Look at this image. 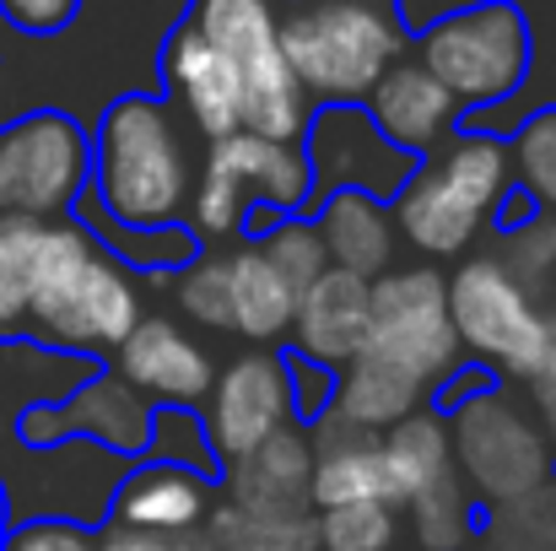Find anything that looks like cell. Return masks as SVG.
<instances>
[{
	"label": "cell",
	"mask_w": 556,
	"mask_h": 551,
	"mask_svg": "<svg viewBox=\"0 0 556 551\" xmlns=\"http://www.w3.org/2000/svg\"><path fill=\"white\" fill-rule=\"evenodd\" d=\"M27 320L65 352H119L141 325L136 281L109 260V249L81 222H43L33 254Z\"/></svg>",
	"instance_id": "6da1fadb"
},
{
	"label": "cell",
	"mask_w": 556,
	"mask_h": 551,
	"mask_svg": "<svg viewBox=\"0 0 556 551\" xmlns=\"http://www.w3.org/2000/svg\"><path fill=\"white\" fill-rule=\"evenodd\" d=\"M92 200L119 227H174L189 205V147L168 103L130 92L119 98L92 147Z\"/></svg>",
	"instance_id": "7a4b0ae2"
},
{
	"label": "cell",
	"mask_w": 556,
	"mask_h": 551,
	"mask_svg": "<svg viewBox=\"0 0 556 551\" xmlns=\"http://www.w3.org/2000/svg\"><path fill=\"white\" fill-rule=\"evenodd\" d=\"M281 54L303 92L357 103L405 54L394 0H292L281 11Z\"/></svg>",
	"instance_id": "3957f363"
},
{
	"label": "cell",
	"mask_w": 556,
	"mask_h": 551,
	"mask_svg": "<svg viewBox=\"0 0 556 551\" xmlns=\"http://www.w3.org/2000/svg\"><path fill=\"white\" fill-rule=\"evenodd\" d=\"M189 27L232 65L243 92V130L265 141H292L308 130V92L281 54L276 0H194Z\"/></svg>",
	"instance_id": "277c9868"
},
{
	"label": "cell",
	"mask_w": 556,
	"mask_h": 551,
	"mask_svg": "<svg viewBox=\"0 0 556 551\" xmlns=\"http://www.w3.org/2000/svg\"><path fill=\"white\" fill-rule=\"evenodd\" d=\"M514 184V163L492 136L448 141L421 174L400 184L394 227L421 254H465Z\"/></svg>",
	"instance_id": "5b68a950"
},
{
	"label": "cell",
	"mask_w": 556,
	"mask_h": 551,
	"mask_svg": "<svg viewBox=\"0 0 556 551\" xmlns=\"http://www.w3.org/2000/svg\"><path fill=\"white\" fill-rule=\"evenodd\" d=\"M416 65L427 76H438L459 109H481V103L519 92V82L530 71V27H525L519 5L486 0V5L432 22L421 33Z\"/></svg>",
	"instance_id": "8992f818"
},
{
	"label": "cell",
	"mask_w": 556,
	"mask_h": 551,
	"mask_svg": "<svg viewBox=\"0 0 556 551\" xmlns=\"http://www.w3.org/2000/svg\"><path fill=\"white\" fill-rule=\"evenodd\" d=\"M448 325L454 341L486 363L530 378L556 347V309L535 303L492 254H476L448 281Z\"/></svg>",
	"instance_id": "52a82bcc"
},
{
	"label": "cell",
	"mask_w": 556,
	"mask_h": 551,
	"mask_svg": "<svg viewBox=\"0 0 556 551\" xmlns=\"http://www.w3.org/2000/svg\"><path fill=\"white\" fill-rule=\"evenodd\" d=\"M357 358L394 367V373L416 378L421 389L454 367L459 341H454V325H448V281L432 265L383 271L372 281L368 341H363Z\"/></svg>",
	"instance_id": "ba28073f"
},
{
	"label": "cell",
	"mask_w": 556,
	"mask_h": 551,
	"mask_svg": "<svg viewBox=\"0 0 556 551\" xmlns=\"http://www.w3.org/2000/svg\"><path fill=\"white\" fill-rule=\"evenodd\" d=\"M314 195V174H308V158L303 147L292 141H265V136H227V141H211V158H205V179L194 189V238H227L243 227L249 205L254 200H270L281 211H298L303 200Z\"/></svg>",
	"instance_id": "9c48e42d"
},
{
	"label": "cell",
	"mask_w": 556,
	"mask_h": 551,
	"mask_svg": "<svg viewBox=\"0 0 556 551\" xmlns=\"http://www.w3.org/2000/svg\"><path fill=\"white\" fill-rule=\"evenodd\" d=\"M448 449H454L465 481L497 509L535 492L552 471V443L503 389H476L459 400V411L448 422Z\"/></svg>",
	"instance_id": "30bf717a"
},
{
	"label": "cell",
	"mask_w": 556,
	"mask_h": 551,
	"mask_svg": "<svg viewBox=\"0 0 556 551\" xmlns=\"http://www.w3.org/2000/svg\"><path fill=\"white\" fill-rule=\"evenodd\" d=\"M92 174V147L65 114H27L0 130V216L54 222L81 200Z\"/></svg>",
	"instance_id": "8fae6325"
},
{
	"label": "cell",
	"mask_w": 556,
	"mask_h": 551,
	"mask_svg": "<svg viewBox=\"0 0 556 551\" xmlns=\"http://www.w3.org/2000/svg\"><path fill=\"white\" fill-rule=\"evenodd\" d=\"M11 433L27 449H60L65 438H87L92 449H109L119 460V454H141L147 449L152 400L141 389H130L119 373H98V378H81L76 395L22 411Z\"/></svg>",
	"instance_id": "7c38bea8"
},
{
	"label": "cell",
	"mask_w": 556,
	"mask_h": 551,
	"mask_svg": "<svg viewBox=\"0 0 556 551\" xmlns=\"http://www.w3.org/2000/svg\"><path fill=\"white\" fill-rule=\"evenodd\" d=\"M211 416H205V438L216 465H238L249 460L260 443H270L287 416H292V378L287 363L270 352H249L238 363H227L222 378H211Z\"/></svg>",
	"instance_id": "4fadbf2b"
},
{
	"label": "cell",
	"mask_w": 556,
	"mask_h": 551,
	"mask_svg": "<svg viewBox=\"0 0 556 551\" xmlns=\"http://www.w3.org/2000/svg\"><path fill=\"white\" fill-rule=\"evenodd\" d=\"M308 174H314V195H341V189H357L368 200L383 195H400V184L410 179V158L394 152L378 130H372L368 109H352V103H336L314 120L308 130Z\"/></svg>",
	"instance_id": "5bb4252c"
},
{
	"label": "cell",
	"mask_w": 556,
	"mask_h": 551,
	"mask_svg": "<svg viewBox=\"0 0 556 551\" xmlns=\"http://www.w3.org/2000/svg\"><path fill=\"white\" fill-rule=\"evenodd\" d=\"M119 378L157 405H200L211 395V358L174 320H141L119 341Z\"/></svg>",
	"instance_id": "9a60e30c"
},
{
	"label": "cell",
	"mask_w": 556,
	"mask_h": 551,
	"mask_svg": "<svg viewBox=\"0 0 556 551\" xmlns=\"http://www.w3.org/2000/svg\"><path fill=\"white\" fill-rule=\"evenodd\" d=\"M308 481H314V443L303 433L281 427L249 460L227 465V509L265 514V519H308V509H314Z\"/></svg>",
	"instance_id": "2e32d148"
},
{
	"label": "cell",
	"mask_w": 556,
	"mask_h": 551,
	"mask_svg": "<svg viewBox=\"0 0 556 551\" xmlns=\"http://www.w3.org/2000/svg\"><path fill=\"white\" fill-rule=\"evenodd\" d=\"M368 309H372V281L330 265L292 309V330H298L303 363L319 367L357 363V352L368 341Z\"/></svg>",
	"instance_id": "e0dca14e"
},
{
	"label": "cell",
	"mask_w": 556,
	"mask_h": 551,
	"mask_svg": "<svg viewBox=\"0 0 556 551\" xmlns=\"http://www.w3.org/2000/svg\"><path fill=\"white\" fill-rule=\"evenodd\" d=\"M454 114H459V103L448 98V87H443L438 76H427L416 60H394V65L378 76V87L368 92L372 130H378L394 152H405V158L432 152V147L448 136Z\"/></svg>",
	"instance_id": "ac0fdd59"
},
{
	"label": "cell",
	"mask_w": 556,
	"mask_h": 551,
	"mask_svg": "<svg viewBox=\"0 0 556 551\" xmlns=\"http://www.w3.org/2000/svg\"><path fill=\"white\" fill-rule=\"evenodd\" d=\"M163 71H168V87L179 92L185 114L211 136V141H227V136L243 130V92H238V76H232V65H227L189 22L168 38Z\"/></svg>",
	"instance_id": "d6986e66"
},
{
	"label": "cell",
	"mask_w": 556,
	"mask_h": 551,
	"mask_svg": "<svg viewBox=\"0 0 556 551\" xmlns=\"http://www.w3.org/2000/svg\"><path fill=\"white\" fill-rule=\"evenodd\" d=\"M114 514L125 530H147V536H189L194 525H205L211 514V492L200 476L174 471V465H141L119 481L114 492Z\"/></svg>",
	"instance_id": "ffe728a7"
},
{
	"label": "cell",
	"mask_w": 556,
	"mask_h": 551,
	"mask_svg": "<svg viewBox=\"0 0 556 551\" xmlns=\"http://www.w3.org/2000/svg\"><path fill=\"white\" fill-rule=\"evenodd\" d=\"M319 243H325V260L336 271H352V276H383L389 260H394V222L389 211L357 195V189H341V195H325L319 200V222H314Z\"/></svg>",
	"instance_id": "44dd1931"
},
{
	"label": "cell",
	"mask_w": 556,
	"mask_h": 551,
	"mask_svg": "<svg viewBox=\"0 0 556 551\" xmlns=\"http://www.w3.org/2000/svg\"><path fill=\"white\" fill-rule=\"evenodd\" d=\"M292 287L270 271V260L254 249L227 254V330H238L243 341H276L292 325Z\"/></svg>",
	"instance_id": "7402d4cb"
},
{
	"label": "cell",
	"mask_w": 556,
	"mask_h": 551,
	"mask_svg": "<svg viewBox=\"0 0 556 551\" xmlns=\"http://www.w3.org/2000/svg\"><path fill=\"white\" fill-rule=\"evenodd\" d=\"M378 454H383V471L394 481V503H410L427 487H438L443 476H454L448 422L438 411H410L405 422H394L378 438Z\"/></svg>",
	"instance_id": "603a6c76"
},
{
	"label": "cell",
	"mask_w": 556,
	"mask_h": 551,
	"mask_svg": "<svg viewBox=\"0 0 556 551\" xmlns=\"http://www.w3.org/2000/svg\"><path fill=\"white\" fill-rule=\"evenodd\" d=\"M421 384L416 378H405V373H394V367L372 363V358H357V363H346V378L336 384V395H330V411L341 416V422H352L357 433H389L394 422H405L410 411H421Z\"/></svg>",
	"instance_id": "cb8c5ba5"
},
{
	"label": "cell",
	"mask_w": 556,
	"mask_h": 551,
	"mask_svg": "<svg viewBox=\"0 0 556 551\" xmlns=\"http://www.w3.org/2000/svg\"><path fill=\"white\" fill-rule=\"evenodd\" d=\"M308 498H314V509H341V503H383V509H394V481L383 471L378 438H352V443L319 449Z\"/></svg>",
	"instance_id": "d4e9b609"
},
{
	"label": "cell",
	"mask_w": 556,
	"mask_h": 551,
	"mask_svg": "<svg viewBox=\"0 0 556 551\" xmlns=\"http://www.w3.org/2000/svg\"><path fill=\"white\" fill-rule=\"evenodd\" d=\"M535 303L552 309V287H556V216L552 211H535L525 227L508 233V243L492 254Z\"/></svg>",
	"instance_id": "484cf974"
},
{
	"label": "cell",
	"mask_w": 556,
	"mask_h": 551,
	"mask_svg": "<svg viewBox=\"0 0 556 551\" xmlns=\"http://www.w3.org/2000/svg\"><path fill=\"white\" fill-rule=\"evenodd\" d=\"M81 227H98L109 243H114V254H125V260H136V265H189L194 260V233L189 227H119L114 216H103V205L87 195L81 200Z\"/></svg>",
	"instance_id": "4316f807"
},
{
	"label": "cell",
	"mask_w": 556,
	"mask_h": 551,
	"mask_svg": "<svg viewBox=\"0 0 556 551\" xmlns=\"http://www.w3.org/2000/svg\"><path fill=\"white\" fill-rule=\"evenodd\" d=\"M38 233H43V222L0 216V330H11V325H22V320H27Z\"/></svg>",
	"instance_id": "83f0119b"
},
{
	"label": "cell",
	"mask_w": 556,
	"mask_h": 551,
	"mask_svg": "<svg viewBox=\"0 0 556 551\" xmlns=\"http://www.w3.org/2000/svg\"><path fill=\"white\" fill-rule=\"evenodd\" d=\"M400 536L394 509L383 503H341L314 514V547L325 551H389Z\"/></svg>",
	"instance_id": "f1b7e54d"
},
{
	"label": "cell",
	"mask_w": 556,
	"mask_h": 551,
	"mask_svg": "<svg viewBox=\"0 0 556 551\" xmlns=\"http://www.w3.org/2000/svg\"><path fill=\"white\" fill-rule=\"evenodd\" d=\"M410 530H416L421 551H459L470 541V498L459 492L454 476H443L438 487L410 498Z\"/></svg>",
	"instance_id": "f546056e"
},
{
	"label": "cell",
	"mask_w": 556,
	"mask_h": 551,
	"mask_svg": "<svg viewBox=\"0 0 556 551\" xmlns=\"http://www.w3.org/2000/svg\"><path fill=\"white\" fill-rule=\"evenodd\" d=\"M492 547L508 551H556V481L503 503L492 514Z\"/></svg>",
	"instance_id": "4dcf8cb0"
},
{
	"label": "cell",
	"mask_w": 556,
	"mask_h": 551,
	"mask_svg": "<svg viewBox=\"0 0 556 551\" xmlns=\"http://www.w3.org/2000/svg\"><path fill=\"white\" fill-rule=\"evenodd\" d=\"M147 449L157 454V465H174V471H216V454H211V438H205V422H194L185 405H157L152 411V433H147Z\"/></svg>",
	"instance_id": "1f68e13d"
},
{
	"label": "cell",
	"mask_w": 556,
	"mask_h": 551,
	"mask_svg": "<svg viewBox=\"0 0 556 551\" xmlns=\"http://www.w3.org/2000/svg\"><path fill=\"white\" fill-rule=\"evenodd\" d=\"M260 254H265V260H270V271L292 287V298H303V292L330 271L325 243H319V233H314L308 222H281V227L260 243Z\"/></svg>",
	"instance_id": "d6a6232c"
},
{
	"label": "cell",
	"mask_w": 556,
	"mask_h": 551,
	"mask_svg": "<svg viewBox=\"0 0 556 551\" xmlns=\"http://www.w3.org/2000/svg\"><path fill=\"white\" fill-rule=\"evenodd\" d=\"M508 163H514L519 184L556 216V114H535V120L519 130Z\"/></svg>",
	"instance_id": "836d02e7"
},
{
	"label": "cell",
	"mask_w": 556,
	"mask_h": 551,
	"mask_svg": "<svg viewBox=\"0 0 556 551\" xmlns=\"http://www.w3.org/2000/svg\"><path fill=\"white\" fill-rule=\"evenodd\" d=\"M179 309L194 325L227 330V254L222 260H189L179 276Z\"/></svg>",
	"instance_id": "e575fe53"
},
{
	"label": "cell",
	"mask_w": 556,
	"mask_h": 551,
	"mask_svg": "<svg viewBox=\"0 0 556 551\" xmlns=\"http://www.w3.org/2000/svg\"><path fill=\"white\" fill-rule=\"evenodd\" d=\"M0 551H98V541L65 519H22L11 536H0Z\"/></svg>",
	"instance_id": "d590c367"
},
{
	"label": "cell",
	"mask_w": 556,
	"mask_h": 551,
	"mask_svg": "<svg viewBox=\"0 0 556 551\" xmlns=\"http://www.w3.org/2000/svg\"><path fill=\"white\" fill-rule=\"evenodd\" d=\"M81 0H0V16L22 33H60Z\"/></svg>",
	"instance_id": "8d00e7d4"
},
{
	"label": "cell",
	"mask_w": 556,
	"mask_h": 551,
	"mask_svg": "<svg viewBox=\"0 0 556 551\" xmlns=\"http://www.w3.org/2000/svg\"><path fill=\"white\" fill-rule=\"evenodd\" d=\"M287 378H298L292 384V405L298 411H308V416H319L325 405H330V395H336V378H330V367H319V363H287Z\"/></svg>",
	"instance_id": "74e56055"
},
{
	"label": "cell",
	"mask_w": 556,
	"mask_h": 551,
	"mask_svg": "<svg viewBox=\"0 0 556 551\" xmlns=\"http://www.w3.org/2000/svg\"><path fill=\"white\" fill-rule=\"evenodd\" d=\"M530 400L541 411V438L556 449V347L546 352V363L530 373Z\"/></svg>",
	"instance_id": "f35d334b"
},
{
	"label": "cell",
	"mask_w": 556,
	"mask_h": 551,
	"mask_svg": "<svg viewBox=\"0 0 556 551\" xmlns=\"http://www.w3.org/2000/svg\"><path fill=\"white\" fill-rule=\"evenodd\" d=\"M98 551H200V541H189V536H147V530H109Z\"/></svg>",
	"instance_id": "ab89813d"
},
{
	"label": "cell",
	"mask_w": 556,
	"mask_h": 551,
	"mask_svg": "<svg viewBox=\"0 0 556 551\" xmlns=\"http://www.w3.org/2000/svg\"><path fill=\"white\" fill-rule=\"evenodd\" d=\"M5 514H11V509H5V487H0V536H5Z\"/></svg>",
	"instance_id": "60d3db41"
},
{
	"label": "cell",
	"mask_w": 556,
	"mask_h": 551,
	"mask_svg": "<svg viewBox=\"0 0 556 551\" xmlns=\"http://www.w3.org/2000/svg\"><path fill=\"white\" fill-rule=\"evenodd\" d=\"M232 551H281V547H232Z\"/></svg>",
	"instance_id": "b9f144b4"
},
{
	"label": "cell",
	"mask_w": 556,
	"mask_h": 551,
	"mask_svg": "<svg viewBox=\"0 0 556 551\" xmlns=\"http://www.w3.org/2000/svg\"><path fill=\"white\" fill-rule=\"evenodd\" d=\"M481 551H508V547H481Z\"/></svg>",
	"instance_id": "7bdbcfd3"
},
{
	"label": "cell",
	"mask_w": 556,
	"mask_h": 551,
	"mask_svg": "<svg viewBox=\"0 0 556 551\" xmlns=\"http://www.w3.org/2000/svg\"><path fill=\"white\" fill-rule=\"evenodd\" d=\"M552 309H556V287H552Z\"/></svg>",
	"instance_id": "ee69618b"
}]
</instances>
